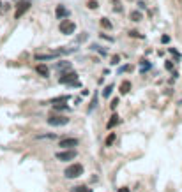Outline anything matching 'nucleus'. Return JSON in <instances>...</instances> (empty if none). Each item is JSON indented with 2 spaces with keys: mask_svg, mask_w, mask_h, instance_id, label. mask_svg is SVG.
Returning <instances> with one entry per match:
<instances>
[{
  "mask_svg": "<svg viewBox=\"0 0 182 192\" xmlns=\"http://www.w3.org/2000/svg\"><path fill=\"white\" fill-rule=\"evenodd\" d=\"M81 173H83V166H81V164H71V166H67L65 171H64V174H65L67 178H78Z\"/></svg>",
  "mask_w": 182,
  "mask_h": 192,
  "instance_id": "obj_1",
  "label": "nucleus"
},
{
  "mask_svg": "<svg viewBox=\"0 0 182 192\" xmlns=\"http://www.w3.org/2000/svg\"><path fill=\"white\" fill-rule=\"evenodd\" d=\"M30 5H32V2L30 0H20L18 2V5H16V11H14V18L20 19L28 9H30Z\"/></svg>",
  "mask_w": 182,
  "mask_h": 192,
  "instance_id": "obj_2",
  "label": "nucleus"
},
{
  "mask_svg": "<svg viewBox=\"0 0 182 192\" xmlns=\"http://www.w3.org/2000/svg\"><path fill=\"white\" fill-rule=\"evenodd\" d=\"M76 150H73V148H65V152H59V154L55 155V159L57 160H62V162H67V160H73V159H76Z\"/></svg>",
  "mask_w": 182,
  "mask_h": 192,
  "instance_id": "obj_3",
  "label": "nucleus"
},
{
  "mask_svg": "<svg viewBox=\"0 0 182 192\" xmlns=\"http://www.w3.org/2000/svg\"><path fill=\"white\" fill-rule=\"evenodd\" d=\"M78 79V74L74 72V71H65V72H62V76L59 78V81H60L62 85H71L73 81H76Z\"/></svg>",
  "mask_w": 182,
  "mask_h": 192,
  "instance_id": "obj_4",
  "label": "nucleus"
},
{
  "mask_svg": "<svg viewBox=\"0 0 182 192\" xmlns=\"http://www.w3.org/2000/svg\"><path fill=\"white\" fill-rule=\"evenodd\" d=\"M60 32L62 34H65V35H69V34H74V30H76V25L71 21V19H64L60 23Z\"/></svg>",
  "mask_w": 182,
  "mask_h": 192,
  "instance_id": "obj_5",
  "label": "nucleus"
},
{
  "mask_svg": "<svg viewBox=\"0 0 182 192\" xmlns=\"http://www.w3.org/2000/svg\"><path fill=\"white\" fill-rule=\"evenodd\" d=\"M67 123H69L67 116H50L48 118V125H51V127H62V125H67Z\"/></svg>",
  "mask_w": 182,
  "mask_h": 192,
  "instance_id": "obj_6",
  "label": "nucleus"
},
{
  "mask_svg": "<svg viewBox=\"0 0 182 192\" xmlns=\"http://www.w3.org/2000/svg\"><path fill=\"white\" fill-rule=\"evenodd\" d=\"M78 139L76 137H65V139H62L60 143H59V146L62 148H73V146H78Z\"/></svg>",
  "mask_w": 182,
  "mask_h": 192,
  "instance_id": "obj_7",
  "label": "nucleus"
},
{
  "mask_svg": "<svg viewBox=\"0 0 182 192\" xmlns=\"http://www.w3.org/2000/svg\"><path fill=\"white\" fill-rule=\"evenodd\" d=\"M55 16H57V19H64L69 16V11L64 7V5H57V9H55Z\"/></svg>",
  "mask_w": 182,
  "mask_h": 192,
  "instance_id": "obj_8",
  "label": "nucleus"
},
{
  "mask_svg": "<svg viewBox=\"0 0 182 192\" xmlns=\"http://www.w3.org/2000/svg\"><path fill=\"white\" fill-rule=\"evenodd\" d=\"M119 123H120V118H119V115H115V113H113V115L110 116V120H108L106 127H108V131H110V129H113V127H115V125H119Z\"/></svg>",
  "mask_w": 182,
  "mask_h": 192,
  "instance_id": "obj_9",
  "label": "nucleus"
},
{
  "mask_svg": "<svg viewBox=\"0 0 182 192\" xmlns=\"http://www.w3.org/2000/svg\"><path fill=\"white\" fill-rule=\"evenodd\" d=\"M36 71H37V74H39L41 78H48V76H50V69H48L44 64H39Z\"/></svg>",
  "mask_w": 182,
  "mask_h": 192,
  "instance_id": "obj_10",
  "label": "nucleus"
},
{
  "mask_svg": "<svg viewBox=\"0 0 182 192\" xmlns=\"http://www.w3.org/2000/svg\"><path fill=\"white\" fill-rule=\"evenodd\" d=\"M129 90H131V83H129V81H122L120 94H122V95H126V94H129Z\"/></svg>",
  "mask_w": 182,
  "mask_h": 192,
  "instance_id": "obj_11",
  "label": "nucleus"
},
{
  "mask_svg": "<svg viewBox=\"0 0 182 192\" xmlns=\"http://www.w3.org/2000/svg\"><path fill=\"white\" fill-rule=\"evenodd\" d=\"M55 69H57V71H64V69L69 71V69H71V62H59V64L55 65Z\"/></svg>",
  "mask_w": 182,
  "mask_h": 192,
  "instance_id": "obj_12",
  "label": "nucleus"
},
{
  "mask_svg": "<svg viewBox=\"0 0 182 192\" xmlns=\"http://www.w3.org/2000/svg\"><path fill=\"white\" fill-rule=\"evenodd\" d=\"M71 97L69 95H59V97H55V99H51V104H59V102H67Z\"/></svg>",
  "mask_w": 182,
  "mask_h": 192,
  "instance_id": "obj_13",
  "label": "nucleus"
},
{
  "mask_svg": "<svg viewBox=\"0 0 182 192\" xmlns=\"http://www.w3.org/2000/svg\"><path fill=\"white\" fill-rule=\"evenodd\" d=\"M71 192H92V189H88L87 185H76L71 189Z\"/></svg>",
  "mask_w": 182,
  "mask_h": 192,
  "instance_id": "obj_14",
  "label": "nucleus"
},
{
  "mask_svg": "<svg viewBox=\"0 0 182 192\" xmlns=\"http://www.w3.org/2000/svg\"><path fill=\"white\" fill-rule=\"evenodd\" d=\"M129 18H131V21H140L143 16H142V13H140V11H133V13L129 14Z\"/></svg>",
  "mask_w": 182,
  "mask_h": 192,
  "instance_id": "obj_15",
  "label": "nucleus"
},
{
  "mask_svg": "<svg viewBox=\"0 0 182 192\" xmlns=\"http://www.w3.org/2000/svg\"><path fill=\"white\" fill-rule=\"evenodd\" d=\"M101 27H103V28H106V30H108V28H111V21H110L108 18H101Z\"/></svg>",
  "mask_w": 182,
  "mask_h": 192,
  "instance_id": "obj_16",
  "label": "nucleus"
},
{
  "mask_svg": "<svg viewBox=\"0 0 182 192\" xmlns=\"http://www.w3.org/2000/svg\"><path fill=\"white\" fill-rule=\"evenodd\" d=\"M113 141H115V132H110L108 137H106V146H111V145H113Z\"/></svg>",
  "mask_w": 182,
  "mask_h": 192,
  "instance_id": "obj_17",
  "label": "nucleus"
},
{
  "mask_svg": "<svg viewBox=\"0 0 182 192\" xmlns=\"http://www.w3.org/2000/svg\"><path fill=\"white\" fill-rule=\"evenodd\" d=\"M53 109H55V111H64V109H67V104H62V102L53 104Z\"/></svg>",
  "mask_w": 182,
  "mask_h": 192,
  "instance_id": "obj_18",
  "label": "nucleus"
},
{
  "mask_svg": "<svg viewBox=\"0 0 182 192\" xmlns=\"http://www.w3.org/2000/svg\"><path fill=\"white\" fill-rule=\"evenodd\" d=\"M111 90H113V85L110 83V85H108V86H106V88L103 90V95H104V97H110V94H111Z\"/></svg>",
  "mask_w": 182,
  "mask_h": 192,
  "instance_id": "obj_19",
  "label": "nucleus"
},
{
  "mask_svg": "<svg viewBox=\"0 0 182 192\" xmlns=\"http://www.w3.org/2000/svg\"><path fill=\"white\" fill-rule=\"evenodd\" d=\"M168 51H170V53H172V55H173V57H175V60H181V53H179V51H177V49H175V48H168Z\"/></svg>",
  "mask_w": 182,
  "mask_h": 192,
  "instance_id": "obj_20",
  "label": "nucleus"
},
{
  "mask_svg": "<svg viewBox=\"0 0 182 192\" xmlns=\"http://www.w3.org/2000/svg\"><path fill=\"white\" fill-rule=\"evenodd\" d=\"M113 9H115V13H122V4H120V0H113Z\"/></svg>",
  "mask_w": 182,
  "mask_h": 192,
  "instance_id": "obj_21",
  "label": "nucleus"
},
{
  "mask_svg": "<svg viewBox=\"0 0 182 192\" xmlns=\"http://www.w3.org/2000/svg\"><path fill=\"white\" fill-rule=\"evenodd\" d=\"M87 7H88V9H97L99 4H97L96 0H88V2H87Z\"/></svg>",
  "mask_w": 182,
  "mask_h": 192,
  "instance_id": "obj_22",
  "label": "nucleus"
},
{
  "mask_svg": "<svg viewBox=\"0 0 182 192\" xmlns=\"http://www.w3.org/2000/svg\"><path fill=\"white\" fill-rule=\"evenodd\" d=\"M57 134H39L37 136V139H55Z\"/></svg>",
  "mask_w": 182,
  "mask_h": 192,
  "instance_id": "obj_23",
  "label": "nucleus"
},
{
  "mask_svg": "<svg viewBox=\"0 0 182 192\" xmlns=\"http://www.w3.org/2000/svg\"><path fill=\"white\" fill-rule=\"evenodd\" d=\"M129 35H131V37H140V39H145V35H143V34H138L136 30H131V32H129Z\"/></svg>",
  "mask_w": 182,
  "mask_h": 192,
  "instance_id": "obj_24",
  "label": "nucleus"
},
{
  "mask_svg": "<svg viewBox=\"0 0 182 192\" xmlns=\"http://www.w3.org/2000/svg\"><path fill=\"white\" fill-rule=\"evenodd\" d=\"M164 69H166V71H173V64H172V60H166V62H164Z\"/></svg>",
  "mask_w": 182,
  "mask_h": 192,
  "instance_id": "obj_25",
  "label": "nucleus"
},
{
  "mask_svg": "<svg viewBox=\"0 0 182 192\" xmlns=\"http://www.w3.org/2000/svg\"><path fill=\"white\" fill-rule=\"evenodd\" d=\"M119 62H120V57H119V55H113V57H111V62H110V64H111V65H117Z\"/></svg>",
  "mask_w": 182,
  "mask_h": 192,
  "instance_id": "obj_26",
  "label": "nucleus"
},
{
  "mask_svg": "<svg viewBox=\"0 0 182 192\" xmlns=\"http://www.w3.org/2000/svg\"><path fill=\"white\" fill-rule=\"evenodd\" d=\"M96 104H97V95H94V97H92V104H90V106H88V111H92V109H94V106H96Z\"/></svg>",
  "mask_w": 182,
  "mask_h": 192,
  "instance_id": "obj_27",
  "label": "nucleus"
},
{
  "mask_svg": "<svg viewBox=\"0 0 182 192\" xmlns=\"http://www.w3.org/2000/svg\"><path fill=\"white\" fill-rule=\"evenodd\" d=\"M161 42H163V44H168V42H170V35H163Z\"/></svg>",
  "mask_w": 182,
  "mask_h": 192,
  "instance_id": "obj_28",
  "label": "nucleus"
},
{
  "mask_svg": "<svg viewBox=\"0 0 182 192\" xmlns=\"http://www.w3.org/2000/svg\"><path fill=\"white\" fill-rule=\"evenodd\" d=\"M150 67V64H147V60H143V64H142V71H147Z\"/></svg>",
  "mask_w": 182,
  "mask_h": 192,
  "instance_id": "obj_29",
  "label": "nucleus"
},
{
  "mask_svg": "<svg viewBox=\"0 0 182 192\" xmlns=\"http://www.w3.org/2000/svg\"><path fill=\"white\" fill-rule=\"evenodd\" d=\"M117 106H119V99H113V100H111V109H115Z\"/></svg>",
  "mask_w": 182,
  "mask_h": 192,
  "instance_id": "obj_30",
  "label": "nucleus"
},
{
  "mask_svg": "<svg viewBox=\"0 0 182 192\" xmlns=\"http://www.w3.org/2000/svg\"><path fill=\"white\" fill-rule=\"evenodd\" d=\"M138 7H140V9H145L147 5H145V2H138Z\"/></svg>",
  "mask_w": 182,
  "mask_h": 192,
  "instance_id": "obj_31",
  "label": "nucleus"
},
{
  "mask_svg": "<svg viewBox=\"0 0 182 192\" xmlns=\"http://www.w3.org/2000/svg\"><path fill=\"white\" fill-rule=\"evenodd\" d=\"M119 192H129V189L127 187H122V189H119Z\"/></svg>",
  "mask_w": 182,
  "mask_h": 192,
  "instance_id": "obj_32",
  "label": "nucleus"
},
{
  "mask_svg": "<svg viewBox=\"0 0 182 192\" xmlns=\"http://www.w3.org/2000/svg\"><path fill=\"white\" fill-rule=\"evenodd\" d=\"M0 5H2V4H0Z\"/></svg>",
  "mask_w": 182,
  "mask_h": 192,
  "instance_id": "obj_33",
  "label": "nucleus"
}]
</instances>
